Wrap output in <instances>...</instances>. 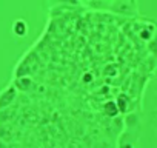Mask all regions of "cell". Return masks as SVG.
<instances>
[{
	"label": "cell",
	"mask_w": 157,
	"mask_h": 148,
	"mask_svg": "<svg viewBox=\"0 0 157 148\" xmlns=\"http://www.w3.org/2000/svg\"><path fill=\"white\" fill-rule=\"evenodd\" d=\"M117 108H119V111L120 113H126V110H128V105L131 103V100L126 97V96H119V99H117Z\"/></svg>",
	"instance_id": "obj_2"
},
{
	"label": "cell",
	"mask_w": 157,
	"mask_h": 148,
	"mask_svg": "<svg viewBox=\"0 0 157 148\" xmlns=\"http://www.w3.org/2000/svg\"><path fill=\"white\" fill-rule=\"evenodd\" d=\"M105 110H106V114L109 117H116L119 114V108H117V103L116 102H108L105 105Z\"/></svg>",
	"instance_id": "obj_3"
},
{
	"label": "cell",
	"mask_w": 157,
	"mask_h": 148,
	"mask_svg": "<svg viewBox=\"0 0 157 148\" xmlns=\"http://www.w3.org/2000/svg\"><path fill=\"white\" fill-rule=\"evenodd\" d=\"M16 97H17V88L14 87H10L5 91H2V94H0V110H5L10 105H13Z\"/></svg>",
	"instance_id": "obj_1"
}]
</instances>
